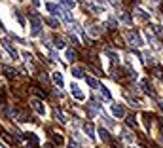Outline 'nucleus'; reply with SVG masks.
<instances>
[{
  "mask_svg": "<svg viewBox=\"0 0 163 148\" xmlns=\"http://www.w3.org/2000/svg\"><path fill=\"white\" fill-rule=\"evenodd\" d=\"M31 27H32V34L36 36V34H40V29H42V21H40V17L36 15V13H31Z\"/></svg>",
  "mask_w": 163,
  "mask_h": 148,
  "instance_id": "1",
  "label": "nucleus"
},
{
  "mask_svg": "<svg viewBox=\"0 0 163 148\" xmlns=\"http://www.w3.org/2000/svg\"><path fill=\"white\" fill-rule=\"evenodd\" d=\"M125 38H127V42H129L131 46H135V47L142 46V40H141V36H138L137 32H133V31H127V32H125Z\"/></svg>",
  "mask_w": 163,
  "mask_h": 148,
  "instance_id": "2",
  "label": "nucleus"
},
{
  "mask_svg": "<svg viewBox=\"0 0 163 148\" xmlns=\"http://www.w3.org/2000/svg\"><path fill=\"white\" fill-rule=\"evenodd\" d=\"M31 106L36 110V114H40V116H44V114H46V108H44V105H42L40 99H32V101H31Z\"/></svg>",
  "mask_w": 163,
  "mask_h": 148,
  "instance_id": "3",
  "label": "nucleus"
},
{
  "mask_svg": "<svg viewBox=\"0 0 163 148\" xmlns=\"http://www.w3.org/2000/svg\"><path fill=\"white\" fill-rule=\"evenodd\" d=\"M2 46L6 47V52L10 53V57H12V59H17V57H19V53H17V49H15V47H13V46H12V44H10L8 40H2Z\"/></svg>",
  "mask_w": 163,
  "mask_h": 148,
  "instance_id": "4",
  "label": "nucleus"
},
{
  "mask_svg": "<svg viewBox=\"0 0 163 148\" xmlns=\"http://www.w3.org/2000/svg\"><path fill=\"white\" fill-rule=\"evenodd\" d=\"M84 131H85V135L91 139V137H95V127H93V123L91 121H87V123H84Z\"/></svg>",
  "mask_w": 163,
  "mask_h": 148,
  "instance_id": "5",
  "label": "nucleus"
},
{
  "mask_svg": "<svg viewBox=\"0 0 163 148\" xmlns=\"http://www.w3.org/2000/svg\"><path fill=\"white\" fill-rule=\"evenodd\" d=\"M46 10L51 12L53 15H61V8H59L57 4H53V2H48V4H46Z\"/></svg>",
  "mask_w": 163,
  "mask_h": 148,
  "instance_id": "6",
  "label": "nucleus"
},
{
  "mask_svg": "<svg viewBox=\"0 0 163 148\" xmlns=\"http://www.w3.org/2000/svg\"><path fill=\"white\" fill-rule=\"evenodd\" d=\"M112 112H114V116H118V118L125 116V108L122 105H112Z\"/></svg>",
  "mask_w": 163,
  "mask_h": 148,
  "instance_id": "7",
  "label": "nucleus"
},
{
  "mask_svg": "<svg viewBox=\"0 0 163 148\" xmlns=\"http://www.w3.org/2000/svg\"><path fill=\"white\" fill-rule=\"evenodd\" d=\"M70 89H72V97H76L78 101H84V99H85V97H84V93L80 91V87H78V86H74V84H72V87H70Z\"/></svg>",
  "mask_w": 163,
  "mask_h": 148,
  "instance_id": "8",
  "label": "nucleus"
},
{
  "mask_svg": "<svg viewBox=\"0 0 163 148\" xmlns=\"http://www.w3.org/2000/svg\"><path fill=\"white\" fill-rule=\"evenodd\" d=\"M25 139H27V141H29V142H31L34 148L38 146V137H36L34 133H25Z\"/></svg>",
  "mask_w": 163,
  "mask_h": 148,
  "instance_id": "9",
  "label": "nucleus"
},
{
  "mask_svg": "<svg viewBox=\"0 0 163 148\" xmlns=\"http://www.w3.org/2000/svg\"><path fill=\"white\" fill-rule=\"evenodd\" d=\"M51 78H53V82H55L59 87H63V86H65V82H63V76H61V72H53V76H51Z\"/></svg>",
  "mask_w": 163,
  "mask_h": 148,
  "instance_id": "10",
  "label": "nucleus"
},
{
  "mask_svg": "<svg viewBox=\"0 0 163 148\" xmlns=\"http://www.w3.org/2000/svg\"><path fill=\"white\" fill-rule=\"evenodd\" d=\"M85 82H87V86H89V87H93V89H99V87H101V86H99V82H97L95 78H91V76H87V78H85Z\"/></svg>",
  "mask_w": 163,
  "mask_h": 148,
  "instance_id": "11",
  "label": "nucleus"
},
{
  "mask_svg": "<svg viewBox=\"0 0 163 148\" xmlns=\"http://www.w3.org/2000/svg\"><path fill=\"white\" fill-rule=\"evenodd\" d=\"M99 135H101V141H103V142H110V135H108V131H106L104 127L99 129Z\"/></svg>",
  "mask_w": 163,
  "mask_h": 148,
  "instance_id": "12",
  "label": "nucleus"
},
{
  "mask_svg": "<svg viewBox=\"0 0 163 148\" xmlns=\"http://www.w3.org/2000/svg\"><path fill=\"white\" fill-rule=\"evenodd\" d=\"M72 76H74V78H82V76H84V70H82L80 67H72Z\"/></svg>",
  "mask_w": 163,
  "mask_h": 148,
  "instance_id": "13",
  "label": "nucleus"
},
{
  "mask_svg": "<svg viewBox=\"0 0 163 148\" xmlns=\"http://www.w3.org/2000/svg\"><path fill=\"white\" fill-rule=\"evenodd\" d=\"M89 34L91 36H99L101 34V27H99V25H93V27L89 29Z\"/></svg>",
  "mask_w": 163,
  "mask_h": 148,
  "instance_id": "14",
  "label": "nucleus"
},
{
  "mask_svg": "<svg viewBox=\"0 0 163 148\" xmlns=\"http://www.w3.org/2000/svg\"><path fill=\"white\" fill-rule=\"evenodd\" d=\"M53 42H55L53 46H55L57 49H63V47H65V42H63V38H59V36H55V38H53Z\"/></svg>",
  "mask_w": 163,
  "mask_h": 148,
  "instance_id": "15",
  "label": "nucleus"
},
{
  "mask_svg": "<svg viewBox=\"0 0 163 148\" xmlns=\"http://www.w3.org/2000/svg\"><path fill=\"white\" fill-rule=\"evenodd\" d=\"M99 89H101V93H103V97H104V99H108V101H110V99H112V95H110V91H108V89H106L104 86H101Z\"/></svg>",
  "mask_w": 163,
  "mask_h": 148,
  "instance_id": "16",
  "label": "nucleus"
},
{
  "mask_svg": "<svg viewBox=\"0 0 163 148\" xmlns=\"http://www.w3.org/2000/svg\"><path fill=\"white\" fill-rule=\"evenodd\" d=\"M66 59L68 61H74L76 59V52H74V49H66Z\"/></svg>",
  "mask_w": 163,
  "mask_h": 148,
  "instance_id": "17",
  "label": "nucleus"
},
{
  "mask_svg": "<svg viewBox=\"0 0 163 148\" xmlns=\"http://www.w3.org/2000/svg\"><path fill=\"white\" fill-rule=\"evenodd\" d=\"M51 137H53V141H55L57 144H63V137H61V133H53Z\"/></svg>",
  "mask_w": 163,
  "mask_h": 148,
  "instance_id": "18",
  "label": "nucleus"
},
{
  "mask_svg": "<svg viewBox=\"0 0 163 148\" xmlns=\"http://www.w3.org/2000/svg\"><path fill=\"white\" fill-rule=\"evenodd\" d=\"M137 13H138V17H141V19H142V21H146V19H148V17H150V15H148V13H146V12H142V10H137Z\"/></svg>",
  "mask_w": 163,
  "mask_h": 148,
  "instance_id": "19",
  "label": "nucleus"
},
{
  "mask_svg": "<svg viewBox=\"0 0 163 148\" xmlns=\"http://www.w3.org/2000/svg\"><path fill=\"white\" fill-rule=\"evenodd\" d=\"M61 2H63V4H65L66 8H70V10L74 8V0H61Z\"/></svg>",
  "mask_w": 163,
  "mask_h": 148,
  "instance_id": "20",
  "label": "nucleus"
},
{
  "mask_svg": "<svg viewBox=\"0 0 163 148\" xmlns=\"http://www.w3.org/2000/svg\"><path fill=\"white\" fill-rule=\"evenodd\" d=\"M127 123L131 127H137V121H135V116H127Z\"/></svg>",
  "mask_w": 163,
  "mask_h": 148,
  "instance_id": "21",
  "label": "nucleus"
},
{
  "mask_svg": "<svg viewBox=\"0 0 163 148\" xmlns=\"http://www.w3.org/2000/svg\"><path fill=\"white\" fill-rule=\"evenodd\" d=\"M152 29H154V32H156L157 36H163V31H161V27H159V25H154Z\"/></svg>",
  "mask_w": 163,
  "mask_h": 148,
  "instance_id": "22",
  "label": "nucleus"
},
{
  "mask_svg": "<svg viewBox=\"0 0 163 148\" xmlns=\"http://www.w3.org/2000/svg\"><path fill=\"white\" fill-rule=\"evenodd\" d=\"M46 23H48L50 27H57V25H59V23H57V19H51V17H50V19H46Z\"/></svg>",
  "mask_w": 163,
  "mask_h": 148,
  "instance_id": "23",
  "label": "nucleus"
},
{
  "mask_svg": "<svg viewBox=\"0 0 163 148\" xmlns=\"http://www.w3.org/2000/svg\"><path fill=\"white\" fill-rule=\"evenodd\" d=\"M4 70H6V74H8V76H10V78H12V76H15V70H12V68H8V67H6Z\"/></svg>",
  "mask_w": 163,
  "mask_h": 148,
  "instance_id": "24",
  "label": "nucleus"
},
{
  "mask_svg": "<svg viewBox=\"0 0 163 148\" xmlns=\"http://www.w3.org/2000/svg\"><path fill=\"white\" fill-rule=\"evenodd\" d=\"M120 17H122V21H125V23H129V21H131V19H129V15H127V13H122V15H120Z\"/></svg>",
  "mask_w": 163,
  "mask_h": 148,
  "instance_id": "25",
  "label": "nucleus"
},
{
  "mask_svg": "<svg viewBox=\"0 0 163 148\" xmlns=\"http://www.w3.org/2000/svg\"><path fill=\"white\" fill-rule=\"evenodd\" d=\"M68 148H80V146H78V144H76L74 141H70V144H68Z\"/></svg>",
  "mask_w": 163,
  "mask_h": 148,
  "instance_id": "26",
  "label": "nucleus"
},
{
  "mask_svg": "<svg viewBox=\"0 0 163 148\" xmlns=\"http://www.w3.org/2000/svg\"><path fill=\"white\" fill-rule=\"evenodd\" d=\"M32 4L34 6H40V0H32Z\"/></svg>",
  "mask_w": 163,
  "mask_h": 148,
  "instance_id": "27",
  "label": "nucleus"
},
{
  "mask_svg": "<svg viewBox=\"0 0 163 148\" xmlns=\"http://www.w3.org/2000/svg\"><path fill=\"white\" fill-rule=\"evenodd\" d=\"M0 148H6V146H2V144H0Z\"/></svg>",
  "mask_w": 163,
  "mask_h": 148,
  "instance_id": "28",
  "label": "nucleus"
}]
</instances>
